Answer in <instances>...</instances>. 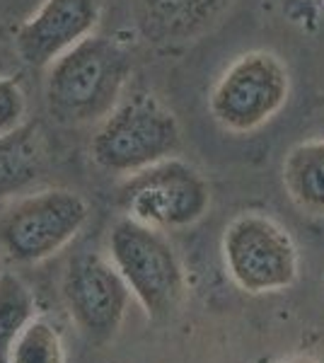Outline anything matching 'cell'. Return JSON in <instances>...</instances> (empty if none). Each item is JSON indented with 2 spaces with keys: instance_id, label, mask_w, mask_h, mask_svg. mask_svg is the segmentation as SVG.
I'll return each instance as SVG.
<instances>
[{
  "instance_id": "obj_1",
  "label": "cell",
  "mask_w": 324,
  "mask_h": 363,
  "mask_svg": "<svg viewBox=\"0 0 324 363\" xmlns=\"http://www.w3.org/2000/svg\"><path fill=\"white\" fill-rule=\"evenodd\" d=\"M131 54L111 37H87L46 70V109L58 124H99L126 95Z\"/></svg>"
},
{
  "instance_id": "obj_2",
  "label": "cell",
  "mask_w": 324,
  "mask_h": 363,
  "mask_svg": "<svg viewBox=\"0 0 324 363\" xmlns=\"http://www.w3.org/2000/svg\"><path fill=\"white\" fill-rule=\"evenodd\" d=\"M181 148V128L172 109L148 90L126 92L97 124L90 155L111 174H135Z\"/></svg>"
},
{
  "instance_id": "obj_3",
  "label": "cell",
  "mask_w": 324,
  "mask_h": 363,
  "mask_svg": "<svg viewBox=\"0 0 324 363\" xmlns=\"http://www.w3.org/2000/svg\"><path fill=\"white\" fill-rule=\"evenodd\" d=\"M109 259L150 322H169L186 296V274L162 230L123 218L111 225Z\"/></svg>"
},
{
  "instance_id": "obj_4",
  "label": "cell",
  "mask_w": 324,
  "mask_h": 363,
  "mask_svg": "<svg viewBox=\"0 0 324 363\" xmlns=\"http://www.w3.org/2000/svg\"><path fill=\"white\" fill-rule=\"evenodd\" d=\"M223 264L240 291L250 296L279 294L298 279V247L279 220L264 213H240L220 240Z\"/></svg>"
},
{
  "instance_id": "obj_5",
  "label": "cell",
  "mask_w": 324,
  "mask_h": 363,
  "mask_svg": "<svg viewBox=\"0 0 324 363\" xmlns=\"http://www.w3.org/2000/svg\"><path fill=\"white\" fill-rule=\"evenodd\" d=\"M116 201L128 218L169 233L196 225L208 213L211 186L196 167L174 155L128 174Z\"/></svg>"
},
{
  "instance_id": "obj_6",
  "label": "cell",
  "mask_w": 324,
  "mask_h": 363,
  "mask_svg": "<svg viewBox=\"0 0 324 363\" xmlns=\"http://www.w3.org/2000/svg\"><path fill=\"white\" fill-rule=\"evenodd\" d=\"M90 218L87 199L49 186L15 203L0 218V250L15 264H39L68 247Z\"/></svg>"
},
{
  "instance_id": "obj_7",
  "label": "cell",
  "mask_w": 324,
  "mask_h": 363,
  "mask_svg": "<svg viewBox=\"0 0 324 363\" xmlns=\"http://www.w3.org/2000/svg\"><path fill=\"white\" fill-rule=\"evenodd\" d=\"M291 75L286 63L264 49L238 56L216 80L208 97L211 116L230 133H252L286 107Z\"/></svg>"
},
{
  "instance_id": "obj_8",
  "label": "cell",
  "mask_w": 324,
  "mask_h": 363,
  "mask_svg": "<svg viewBox=\"0 0 324 363\" xmlns=\"http://www.w3.org/2000/svg\"><path fill=\"white\" fill-rule=\"evenodd\" d=\"M131 289L109 257L78 252L63 277V301L78 332L90 344L111 342L126 320Z\"/></svg>"
},
{
  "instance_id": "obj_9",
  "label": "cell",
  "mask_w": 324,
  "mask_h": 363,
  "mask_svg": "<svg viewBox=\"0 0 324 363\" xmlns=\"http://www.w3.org/2000/svg\"><path fill=\"white\" fill-rule=\"evenodd\" d=\"M102 0H41L15 34V51L29 68H49L56 58L92 37Z\"/></svg>"
},
{
  "instance_id": "obj_10",
  "label": "cell",
  "mask_w": 324,
  "mask_h": 363,
  "mask_svg": "<svg viewBox=\"0 0 324 363\" xmlns=\"http://www.w3.org/2000/svg\"><path fill=\"white\" fill-rule=\"evenodd\" d=\"M235 0H131L135 27L148 42L186 44L220 25Z\"/></svg>"
},
{
  "instance_id": "obj_11",
  "label": "cell",
  "mask_w": 324,
  "mask_h": 363,
  "mask_svg": "<svg viewBox=\"0 0 324 363\" xmlns=\"http://www.w3.org/2000/svg\"><path fill=\"white\" fill-rule=\"evenodd\" d=\"M288 199L303 213L324 218V136L310 138L288 150L284 160Z\"/></svg>"
},
{
  "instance_id": "obj_12",
  "label": "cell",
  "mask_w": 324,
  "mask_h": 363,
  "mask_svg": "<svg viewBox=\"0 0 324 363\" xmlns=\"http://www.w3.org/2000/svg\"><path fill=\"white\" fill-rule=\"evenodd\" d=\"M41 140L34 126L25 124L15 133H0V199L27 189L39 177Z\"/></svg>"
},
{
  "instance_id": "obj_13",
  "label": "cell",
  "mask_w": 324,
  "mask_h": 363,
  "mask_svg": "<svg viewBox=\"0 0 324 363\" xmlns=\"http://www.w3.org/2000/svg\"><path fill=\"white\" fill-rule=\"evenodd\" d=\"M34 313L37 301L25 281L13 272L0 274V363H8L15 339Z\"/></svg>"
},
{
  "instance_id": "obj_14",
  "label": "cell",
  "mask_w": 324,
  "mask_h": 363,
  "mask_svg": "<svg viewBox=\"0 0 324 363\" xmlns=\"http://www.w3.org/2000/svg\"><path fill=\"white\" fill-rule=\"evenodd\" d=\"M8 363H66L61 332L46 318L34 315L15 339Z\"/></svg>"
},
{
  "instance_id": "obj_15",
  "label": "cell",
  "mask_w": 324,
  "mask_h": 363,
  "mask_svg": "<svg viewBox=\"0 0 324 363\" xmlns=\"http://www.w3.org/2000/svg\"><path fill=\"white\" fill-rule=\"evenodd\" d=\"M27 97L15 78L0 75V133H15L25 126Z\"/></svg>"
},
{
  "instance_id": "obj_16",
  "label": "cell",
  "mask_w": 324,
  "mask_h": 363,
  "mask_svg": "<svg viewBox=\"0 0 324 363\" xmlns=\"http://www.w3.org/2000/svg\"><path fill=\"white\" fill-rule=\"evenodd\" d=\"M276 363H322L312 356H291V359H284V361H276Z\"/></svg>"
}]
</instances>
